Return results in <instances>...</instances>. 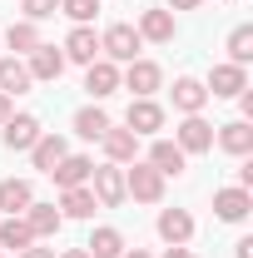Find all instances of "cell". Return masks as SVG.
Returning <instances> with one entry per match:
<instances>
[{
	"mask_svg": "<svg viewBox=\"0 0 253 258\" xmlns=\"http://www.w3.org/2000/svg\"><path fill=\"white\" fill-rule=\"evenodd\" d=\"M25 70H30V80H45V85L60 80V75H65V50H55V45H35Z\"/></svg>",
	"mask_w": 253,
	"mask_h": 258,
	"instance_id": "obj_10",
	"label": "cell"
},
{
	"mask_svg": "<svg viewBox=\"0 0 253 258\" xmlns=\"http://www.w3.org/2000/svg\"><path fill=\"white\" fill-rule=\"evenodd\" d=\"M104 129H109V114H104L99 104H90V109L75 114V134H80V139H104Z\"/></svg>",
	"mask_w": 253,
	"mask_h": 258,
	"instance_id": "obj_27",
	"label": "cell"
},
{
	"mask_svg": "<svg viewBox=\"0 0 253 258\" xmlns=\"http://www.w3.org/2000/svg\"><path fill=\"white\" fill-rule=\"evenodd\" d=\"M0 253H5V248H0Z\"/></svg>",
	"mask_w": 253,
	"mask_h": 258,
	"instance_id": "obj_39",
	"label": "cell"
},
{
	"mask_svg": "<svg viewBox=\"0 0 253 258\" xmlns=\"http://www.w3.org/2000/svg\"><path fill=\"white\" fill-rule=\"evenodd\" d=\"M99 144H104L109 164H134V159H139V134H129V129H114V124H109Z\"/></svg>",
	"mask_w": 253,
	"mask_h": 258,
	"instance_id": "obj_11",
	"label": "cell"
},
{
	"mask_svg": "<svg viewBox=\"0 0 253 258\" xmlns=\"http://www.w3.org/2000/svg\"><path fill=\"white\" fill-rule=\"evenodd\" d=\"M65 60H75V64H95L99 60V35L90 30V25H75V30L65 35Z\"/></svg>",
	"mask_w": 253,
	"mask_h": 258,
	"instance_id": "obj_7",
	"label": "cell"
},
{
	"mask_svg": "<svg viewBox=\"0 0 253 258\" xmlns=\"http://www.w3.org/2000/svg\"><path fill=\"white\" fill-rule=\"evenodd\" d=\"M60 258H90V253H85V248H65Z\"/></svg>",
	"mask_w": 253,
	"mask_h": 258,
	"instance_id": "obj_37",
	"label": "cell"
},
{
	"mask_svg": "<svg viewBox=\"0 0 253 258\" xmlns=\"http://www.w3.org/2000/svg\"><path fill=\"white\" fill-rule=\"evenodd\" d=\"M219 149H228V154H253V124L248 119H233V124H223L219 129Z\"/></svg>",
	"mask_w": 253,
	"mask_h": 258,
	"instance_id": "obj_23",
	"label": "cell"
},
{
	"mask_svg": "<svg viewBox=\"0 0 253 258\" xmlns=\"http://www.w3.org/2000/svg\"><path fill=\"white\" fill-rule=\"evenodd\" d=\"M85 90L95 99H109L114 90H119V64L114 60H95V64H85Z\"/></svg>",
	"mask_w": 253,
	"mask_h": 258,
	"instance_id": "obj_8",
	"label": "cell"
},
{
	"mask_svg": "<svg viewBox=\"0 0 253 258\" xmlns=\"http://www.w3.org/2000/svg\"><path fill=\"white\" fill-rule=\"evenodd\" d=\"M119 258H149V253H144V248H124Z\"/></svg>",
	"mask_w": 253,
	"mask_h": 258,
	"instance_id": "obj_38",
	"label": "cell"
},
{
	"mask_svg": "<svg viewBox=\"0 0 253 258\" xmlns=\"http://www.w3.org/2000/svg\"><path fill=\"white\" fill-rule=\"evenodd\" d=\"M144 164H154L164 179H169V174L179 179V174H184V164H189V154H184L174 139H154V149H149V159H144Z\"/></svg>",
	"mask_w": 253,
	"mask_h": 258,
	"instance_id": "obj_13",
	"label": "cell"
},
{
	"mask_svg": "<svg viewBox=\"0 0 253 258\" xmlns=\"http://www.w3.org/2000/svg\"><path fill=\"white\" fill-rule=\"evenodd\" d=\"M10 119V95H0V124Z\"/></svg>",
	"mask_w": 253,
	"mask_h": 258,
	"instance_id": "obj_36",
	"label": "cell"
},
{
	"mask_svg": "<svg viewBox=\"0 0 253 258\" xmlns=\"http://www.w3.org/2000/svg\"><path fill=\"white\" fill-rule=\"evenodd\" d=\"M5 45H10L15 55H30L35 45H40V30H35V20H15V25L5 30Z\"/></svg>",
	"mask_w": 253,
	"mask_h": 258,
	"instance_id": "obj_28",
	"label": "cell"
},
{
	"mask_svg": "<svg viewBox=\"0 0 253 258\" xmlns=\"http://www.w3.org/2000/svg\"><path fill=\"white\" fill-rule=\"evenodd\" d=\"M30 243H35V233H30V224H25L20 214H10V219L0 224V248H15V253H20V248H30Z\"/></svg>",
	"mask_w": 253,
	"mask_h": 258,
	"instance_id": "obj_26",
	"label": "cell"
},
{
	"mask_svg": "<svg viewBox=\"0 0 253 258\" xmlns=\"http://www.w3.org/2000/svg\"><path fill=\"white\" fill-rule=\"evenodd\" d=\"M134 30H139V40H154V45H169V40H174V10H144Z\"/></svg>",
	"mask_w": 253,
	"mask_h": 258,
	"instance_id": "obj_15",
	"label": "cell"
},
{
	"mask_svg": "<svg viewBox=\"0 0 253 258\" xmlns=\"http://www.w3.org/2000/svg\"><path fill=\"white\" fill-rule=\"evenodd\" d=\"M139 30L134 25H109V30L99 35V60H114V64H129V60H139Z\"/></svg>",
	"mask_w": 253,
	"mask_h": 258,
	"instance_id": "obj_2",
	"label": "cell"
},
{
	"mask_svg": "<svg viewBox=\"0 0 253 258\" xmlns=\"http://www.w3.org/2000/svg\"><path fill=\"white\" fill-rule=\"evenodd\" d=\"M60 10L75 20V25H90V20L99 15V0H60Z\"/></svg>",
	"mask_w": 253,
	"mask_h": 258,
	"instance_id": "obj_30",
	"label": "cell"
},
{
	"mask_svg": "<svg viewBox=\"0 0 253 258\" xmlns=\"http://www.w3.org/2000/svg\"><path fill=\"white\" fill-rule=\"evenodd\" d=\"M99 209V199L90 194V184H80V189H60V214L65 219H90Z\"/></svg>",
	"mask_w": 253,
	"mask_h": 258,
	"instance_id": "obj_21",
	"label": "cell"
},
{
	"mask_svg": "<svg viewBox=\"0 0 253 258\" xmlns=\"http://www.w3.org/2000/svg\"><path fill=\"white\" fill-rule=\"evenodd\" d=\"M30 90V70L20 55H5L0 60V95H25Z\"/></svg>",
	"mask_w": 253,
	"mask_h": 258,
	"instance_id": "obj_22",
	"label": "cell"
},
{
	"mask_svg": "<svg viewBox=\"0 0 253 258\" xmlns=\"http://www.w3.org/2000/svg\"><path fill=\"white\" fill-rule=\"evenodd\" d=\"M233 258H253V238H238L233 243Z\"/></svg>",
	"mask_w": 253,
	"mask_h": 258,
	"instance_id": "obj_33",
	"label": "cell"
},
{
	"mask_svg": "<svg viewBox=\"0 0 253 258\" xmlns=\"http://www.w3.org/2000/svg\"><path fill=\"white\" fill-rule=\"evenodd\" d=\"M119 85H124L134 99H149L159 85H164V70H159L154 60H129V64H124V75H119Z\"/></svg>",
	"mask_w": 253,
	"mask_h": 258,
	"instance_id": "obj_4",
	"label": "cell"
},
{
	"mask_svg": "<svg viewBox=\"0 0 253 258\" xmlns=\"http://www.w3.org/2000/svg\"><path fill=\"white\" fill-rule=\"evenodd\" d=\"M204 90H209L214 99H238L243 90H248V70H243V64H214Z\"/></svg>",
	"mask_w": 253,
	"mask_h": 258,
	"instance_id": "obj_5",
	"label": "cell"
},
{
	"mask_svg": "<svg viewBox=\"0 0 253 258\" xmlns=\"http://www.w3.org/2000/svg\"><path fill=\"white\" fill-rule=\"evenodd\" d=\"M248 60H253V25H238L228 35V64H243L248 70Z\"/></svg>",
	"mask_w": 253,
	"mask_h": 258,
	"instance_id": "obj_29",
	"label": "cell"
},
{
	"mask_svg": "<svg viewBox=\"0 0 253 258\" xmlns=\"http://www.w3.org/2000/svg\"><path fill=\"white\" fill-rule=\"evenodd\" d=\"M40 134H45V129H40L35 114H10V119H5V149H30Z\"/></svg>",
	"mask_w": 253,
	"mask_h": 258,
	"instance_id": "obj_14",
	"label": "cell"
},
{
	"mask_svg": "<svg viewBox=\"0 0 253 258\" xmlns=\"http://www.w3.org/2000/svg\"><path fill=\"white\" fill-rule=\"evenodd\" d=\"M30 204H35V189L25 179H0V209L5 214H25Z\"/></svg>",
	"mask_w": 253,
	"mask_h": 258,
	"instance_id": "obj_24",
	"label": "cell"
},
{
	"mask_svg": "<svg viewBox=\"0 0 253 258\" xmlns=\"http://www.w3.org/2000/svg\"><path fill=\"white\" fill-rule=\"evenodd\" d=\"M159 238H164V243H189L194 238V219L184 209H164V214H159Z\"/></svg>",
	"mask_w": 253,
	"mask_h": 258,
	"instance_id": "obj_19",
	"label": "cell"
},
{
	"mask_svg": "<svg viewBox=\"0 0 253 258\" xmlns=\"http://www.w3.org/2000/svg\"><path fill=\"white\" fill-rule=\"evenodd\" d=\"M164 258H194V253H189V243H169V253H164Z\"/></svg>",
	"mask_w": 253,
	"mask_h": 258,
	"instance_id": "obj_35",
	"label": "cell"
},
{
	"mask_svg": "<svg viewBox=\"0 0 253 258\" xmlns=\"http://www.w3.org/2000/svg\"><path fill=\"white\" fill-rule=\"evenodd\" d=\"M20 258H55V248H40V243H30V248H20Z\"/></svg>",
	"mask_w": 253,
	"mask_h": 258,
	"instance_id": "obj_32",
	"label": "cell"
},
{
	"mask_svg": "<svg viewBox=\"0 0 253 258\" xmlns=\"http://www.w3.org/2000/svg\"><path fill=\"white\" fill-rule=\"evenodd\" d=\"M174 144L184 149V154H209L214 149V124L204 119V114H184V124L174 134Z\"/></svg>",
	"mask_w": 253,
	"mask_h": 258,
	"instance_id": "obj_6",
	"label": "cell"
},
{
	"mask_svg": "<svg viewBox=\"0 0 253 258\" xmlns=\"http://www.w3.org/2000/svg\"><path fill=\"white\" fill-rule=\"evenodd\" d=\"M65 154H70V144H65L60 134H40V139L30 144V159H35V169H40V174H50Z\"/></svg>",
	"mask_w": 253,
	"mask_h": 258,
	"instance_id": "obj_17",
	"label": "cell"
},
{
	"mask_svg": "<svg viewBox=\"0 0 253 258\" xmlns=\"http://www.w3.org/2000/svg\"><path fill=\"white\" fill-rule=\"evenodd\" d=\"M154 129H164V109L154 99H134L129 104V134H154Z\"/></svg>",
	"mask_w": 253,
	"mask_h": 258,
	"instance_id": "obj_20",
	"label": "cell"
},
{
	"mask_svg": "<svg viewBox=\"0 0 253 258\" xmlns=\"http://www.w3.org/2000/svg\"><path fill=\"white\" fill-rule=\"evenodd\" d=\"M199 5H204V0H169L164 10H199Z\"/></svg>",
	"mask_w": 253,
	"mask_h": 258,
	"instance_id": "obj_34",
	"label": "cell"
},
{
	"mask_svg": "<svg viewBox=\"0 0 253 258\" xmlns=\"http://www.w3.org/2000/svg\"><path fill=\"white\" fill-rule=\"evenodd\" d=\"M20 219L30 224V233H35V238H55V233H60V224H65V214L55 209V204H30Z\"/></svg>",
	"mask_w": 253,
	"mask_h": 258,
	"instance_id": "obj_16",
	"label": "cell"
},
{
	"mask_svg": "<svg viewBox=\"0 0 253 258\" xmlns=\"http://www.w3.org/2000/svg\"><path fill=\"white\" fill-rule=\"evenodd\" d=\"M50 174H55V184H60V189H80V184H90L95 159H85V154H65V159L55 164Z\"/></svg>",
	"mask_w": 253,
	"mask_h": 258,
	"instance_id": "obj_12",
	"label": "cell"
},
{
	"mask_svg": "<svg viewBox=\"0 0 253 258\" xmlns=\"http://www.w3.org/2000/svg\"><path fill=\"white\" fill-rule=\"evenodd\" d=\"M85 253L90 258H119L124 253V233H119V228H95L90 243H85Z\"/></svg>",
	"mask_w": 253,
	"mask_h": 258,
	"instance_id": "obj_25",
	"label": "cell"
},
{
	"mask_svg": "<svg viewBox=\"0 0 253 258\" xmlns=\"http://www.w3.org/2000/svg\"><path fill=\"white\" fill-rule=\"evenodd\" d=\"M124 199H139V204H159L164 199V174L154 164H129L124 169Z\"/></svg>",
	"mask_w": 253,
	"mask_h": 258,
	"instance_id": "obj_1",
	"label": "cell"
},
{
	"mask_svg": "<svg viewBox=\"0 0 253 258\" xmlns=\"http://www.w3.org/2000/svg\"><path fill=\"white\" fill-rule=\"evenodd\" d=\"M20 10H25V20H50V15H60V0H20Z\"/></svg>",
	"mask_w": 253,
	"mask_h": 258,
	"instance_id": "obj_31",
	"label": "cell"
},
{
	"mask_svg": "<svg viewBox=\"0 0 253 258\" xmlns=\"http://www.w3.org/2000/svg\"><path fill=\"white\" fill-rule=\"evenodd\" d=\"M204 104H209V90H204V80H194V75L174 80V109H184V114H199Z\"/></svg>",
	"mask_w": 253,
	"mask_h": 258,
	"instance_id": "obj_18",
	"label": "cell"
},
{
	"mask_svg": "<svg viewBox=\"0 0 253 258\" xmlns=\"http://www.w3.org/2000/svg\"><path fill=\"white\" fill-rule=\"evenodd\" d=\"M253 209V194L248 189H219L214 194V214H219L223 224H243Z\"/></svg>",
	"mask_w": 253,
	"mask_h": 258,
	"instance_id": "obj_9",
	"label": "cell"
},
{
	"mask_svg": "<svg viewBox=\"0 0 253 258\" xmlns=\"http://www.w3.org/2000/svg\"><path fill=\"white\" fill-rule=\"evenodd\" d=\"M90 194L99 199V209H119L124 204V169L119 164H99L90 174Z\"/></svg>",
	"mask_w": 253,
	"mask_h": 258,
	"instance_id": "obj_3",
	"label": "cell"
}]
</instances>
